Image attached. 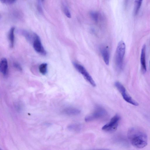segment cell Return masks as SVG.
Here are the masks:
<instances>
[{"mask_svg":"<svg viewBox=\"0 0 150 150\" xmlns=\"http://www.w3.org/2000/svg\"><path fill=\"white\" fill-rule=\"evenodd\" d=\"M62 8L63 11L66 16L68 18H71V13L67 6L63 3L62 5Z\"/></svg>","mask_w":150,"mask_h":150,"instance_id":"cell-15","label":"cell"},{"mask_svg":"<svg viewBox=\"0 0 150 150\" xmlns=\"http://www.w3.org/2000/svg\"><path fill=\"white\" fill-rule=\"evenodd\" d=\"M89 15L92 20L96 22H97L98 19L99 14L96 12L91 11L90 12Z\"/></svg>","mask_w":150,"mask_h":150,"instance_id":"cell-16","label":"cell"},{"mask_svg":"<svg viewBox=\"0 0 150 150\" xmlns=\"http://www.w3.org/2000/svg\"></svg>","mask_w":150,"mask_h":150,"instance_id":"cell-21","label":"cell"},{"mask_svg":"<svg viewBox=\"0 0 150 150\" xmlns=\"http://www.w3.org/2000/svg\"><path fill=\"white\" fill-rule=\"evenodd\" d=\"M142 1V0H135V1L134 9V14L135 15H136L138 14L141 6Z\"/></svg>","mask_w":150,"mask_h":150,"instance_id":"cell-13","label":"cell"},{"mask_svg":"<svg viewBox=\"0 0 150 150\" xmlns=\"http://www.w3.org/2000/svg\"></svg>","mask_w":150,"mask_h":150,"instance_id":"cell-22","label":"cell"},{"mask_svg":"<svg viewBox=\"0 0 150 150\" xmlns=\"http://www.w3.org/2000/svg\"><path fill=\"white\" fill-rule=\"evenodd\" d=\"M72 63L76 69L82 75L87 81L92 86L95 87L96 86L95 82L85 68L81 64L73 62Z\"/></svg>","mask_w":150,"mask_h":150,"instance_id":"cell-4","label":"cell"},{"mask_svg":"<svg viewBox=\"0 0 150 150\" xmlns=\"http://www.w3.org/2000/svg\"><path fill=\"white\" fill-rule=\"evenodd\" d=\"M33 47L38 53L45 56L46 52L43 46L39 36L36 34L34 39L33 42Z\"/></svg>","mask_w":150,"mask_h":150,"instance_id":"cell-7","label":"cell"},{"mask_svg":"<svg viewBox=\"0 0 150 150\" xmlns=\"http://www.w3.org/2000/svg\"><path fill=\"white\" fill-rule=\"evenodd\" d=\"M125 49L126 46L124 41L122 40L120 41L117 46L115 57L116 67L118 71L121 70L123 67Z\"/></svg>","mask_w":150,"mask_h":150,"instance_id":"cell-2","label":"cell"},{"mask_svg":"<svg viewBox=\"0 0 150 150\" xmlns=\"http://www.w3.org/2000/svg\"><path fill=\"white\" fill-rule=\"evenodd\" d=\"M107 115V112L103 108L98 106L92 113L86 116L85 118V121H91L103 118Z\"/></svg>","mask_w":150,"mask_h":150,"instance_id":"cell-3","label":"cell"},{"mask_svg":"<svg viewBox=\"0 0 150 150\" xmlns=\"http://www.w3.org/2000/svg\"><path fill=\"white\" fill-rule=\"evenodd\" d=\"M15 0H1V1L2 3L6 4H11L14 3L16 1Z\"/></svg>","mask_w":150,"mask_h":150,"instance_id":"cell-18","label":"cell"},{"mask_svg":"<svg viewBox=\"0 0 150 150\" xmlns=\"http://www.w3.org/2000/svg\"><path fill=\"white\" fill-rule=\"evenodd\" d=\"M127 137L132 145L136 148H142L147 144V135L140 129L134 127L130 128L128 132Z\"/></svg>","mask_w":150,"mask_h":150,"instance_id":"cell-1","label":"cell"},{"mask_svg":"<svg viewBox=\"0 0 150 150\" xmlns=\"http://www.w3.org/2000/svg\"><path fill=\"white\" fill-rule=\"evenodd\" d=\"M68 128L69 129L74 131H79L81 129V126L78 124H72L69 125Z\"/></svg>","mask_w":150,"mask_h":150,"instance_id":"cell-17","label":"cell"},{"mask_svg":"<svg viewBox=\"0 0 150 150\" xmlns=\"http://www.w3.org/2000/svg\"><path fill=\"white\" fill-rule=\"evenodd\" d=\"M13 65L15 68L19 70H21L22 68L20 66L18 63H14Z\"/></svg>","mask_w":150,"mask_h":150,"instance_id":"cell-20","label":"cell"},{"mask_svg":"<svg viewBox=\"0 0 150 150\" xmlns=\"http://www.w3.org/2000/svg\"><path fill=\"white\" fill-rule=\"evenodd\" d=\"M15 28L12 27L10 29L8 34L9 40L10 42V47L11 48L13 47L14 45V31Z\"/></svg>","mask_w":150,"mask_h":150,"instance_id":"cell-12","label":"cell"},{"mask_svg":"<svg viewBox=\"0 0 150 150\" xmlns=\"http://www.w3.org/2000/svg\"><path fill=\"white\" fill-rule=\"evenodd\" d=\"M64 113L69 115H76L80 113V111L78 109L74 108H68L65 109Z\"/></svg>","mask_w":150,"mask_h":150,"instance_id":"cell-11","label":"cell"},{"mask_svg":"<svg viewBox=\"0 0 150 150\" xmlns=\"http://www.w3.org/2000/svg\"><path fill=\"white\" fill-rule=\"evenodd\" d=\"M47 64L46 63H43L39 66V69L40 72L43 75L45 74L47 71Z\"/></svg>","mask_w":150,"mask_h":150,"instance_id":"cell-14","label":"cell"},{"mask_svg":"<svg viewBox=\"0 0 150 150\" xmlns=\"http://www.w3.org/2000/svg\"><path fill=\"white\" fill-rule=\"evenodd\" d=\"M38 8L40 12H42V9L40 1H38Z\"/></svg>","mask_w":150,"mask_h":150,"instance_id":"cell-19","label":"cell"},{"mask_svg":"<svg viewBox=\"0 0 150 150\" xmlns=\"http://www.w3.org/2000/svg\"><path fill=\"white\" fill-rule=\"evenodd\" d=\"M100 52L105 64L108 65L110 60V53L107 47H104L100 49Z\"/></svg>","mask_w":150,"mask_h":150,"instance_id":"cell-10","label":"cell"},{"mask_svg":"<svg viewBox=\"0 0 150 150\" xmlns=\"http://www.w3.org/2000/svg\"><path fill=\"white\" fill-rule=\"evenodd\" d=\"M120 120V117L119 115H115L111 118L109 123L102 127V129L108 132L115 131L118 127Z\"/></svg>","mask_w":150,"mask_h":150,"instance_id":"cell-6","label":"cell"},{"mask_svg":"<svg viewBox=\"0 0 150 150\" xmlns=\"http://www.w3.org/2000/svg\"><path fill=\"white\" fill-rule=\"evenodd\" d=\"M146 45H144L142 47L140 56L141 71L144 74L146 71L145 60Z\"/></svg>","mask_w":150,"mask_h":150,"instance_id":"cell-8","label":"cell"},{"mask_svg":"<svg viewBox=\"0 0 150 150\" xmlns=\"http://www.w3.org/2000/svg\"><path fill=\"white\" fill-rule=\"evenodd\" d=\"M8 64L7 59L6 58H2L0 63V71L3 75L6 76L8 74Z\"/></svg>","mask_w":150,"mask_h":150,"instance_id":"cell-9","label":"cell"},{"mask_svg":"<svg viewBox=\"0 0 150 150\" xmlns=\"http://www.w3.org/2000/svg\"><path fill=\"white\" fill-rule=\"evenodd\" d=\"M115 85L125 101L135 106L138 105L139 104L128 94L125 88L118 81L116 82Z\"/></svg>","mask_w":150,"mask_h":150,"instance_id":"cell-5","label":"cell"}]
</instances>
